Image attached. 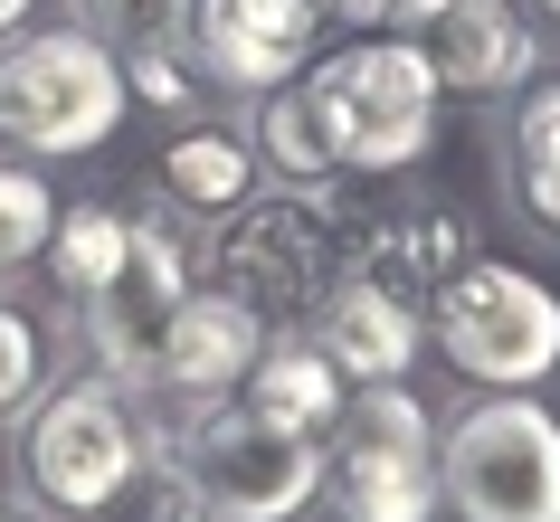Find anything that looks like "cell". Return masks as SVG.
Returning <instances> with one entry per match:
<instances>
[{"label": "cell", "mask_w": 560, "mask_h": 522, "mask_svg": "<svg viewBox=\"0 0 560 522\" xmlns=\"http://www.w3.org/2000/svg\"><path fill=\"white\" fill-rule=\"evenodd\" d=\"M67 20L115 58H172L200 30V0H67Z\"/></svg>", "instance_id": "ac0fdd59"}, {"label": "cell", "mask_w": 560, "mask_h": 522, "mask_svg": "<svg viewBox=\"0 0 560 522\" xmlns=\"http://www.w3.org/2000/svg\"><path fill=\"white\" fill-rule=\"evenodd\" d=\"M124 67V86H133V105H152V115H190L209 95V67L200 48H172V58H115Z\"/></svg>", "instance_id": "44dd1931"}, {"label": "cell", "mask_w": 560, "mask_h": 522, "mask_svg": "<svg viewBox=\"0 0 560 522\" xmlns=\"http://www.w3.org/2000/svg\"><path fill=\"white\" fill-rule=\"evenodd\" d=\"M247 190H257V143L237 124H180L162 143V200L180 219H229Z\"/></svg>", "instance_id": "5bb4252c"}, {"label": "cell", "mask_w": 560, "mask_h": 522, "mask_svg": "<svg viewBox=\"0 0 560 522\" xmlns=\"http://www.w3.org/2000/svg\"><path fill=\"white\" fill-rule=\"evenodd\" d=\"M304 115H314V143H324L332 181L352 172H409L418 152L438 143V67L418 38H389V30H361L352 48H332L295 77Z\"/></svg>", "instance_id": "6da1fadb"}, {"label": "cell", "mask_w": 560, "mask_h": 522, "mask_svg": "<svg viewBox=\"0 0 560 522\" xmlns=\"http://www.w3.org/2000/svg\"><path fill=\"white\" fill-rule=\"evenodd\" d=\"M438 485L456 522H560V418L532 390H475L438 418Z\"/></svg>", "instance_id": "5b68a950"}, {"label": "cell", "mask_w": 560, "mask_h": 522, "mask_svg": "<svg viewBox=\"0 0 560 522\" xmlns=\"http://www.w3.org/2000/svg\"><path fill=\"white\" fill-rule=\"evenodd\" d=\"M428 343L475 390H532L560 371V294L513 257H466L428 294Z\"/></svg>", "instance_id": "ba28073f"}, {"label": "cell", "mask_w": 560, "mask_h": 522, "mask_svg": "<svg viewBox=\"0 0 560 522\" xmlns=\"http://www.w3.org/2000/svg\"><path fill=\"white\" fill-rule=\"evenodd\" d=\"M38 390H48V333L0 294V418H30Z\"/></svg>", "instance_id": "ffe728a7"}, {"label": "cell", "mask_w": 560, "mask_h": 522, "mask_svg": "<svg viewBox=\"0 0 560 522\" xmlns=\"http://www.w3.org/2000/svg\"><path fill=\"white\" fill-rule=\"evenodd\" d=\"M324 503L332 522H438V418L409 380H371L342 399L324 437Z\"/></svg>", "instance_id": "8992f818"}, {"label": "cell", "mask_w": 560, "mask_h": 522, "mask_svg": "<svg viewBox=\"0 0 560 522\" xmlns=\"http://www.w3.org/2000/svg\"><path fill=\"white\" fill-rule=\"evenodd\" d=\"M0 522H48V513H20V503H0Z\"/></svg>", "instance_id": "cb8c5ba5"}, {"label": "cell", "mask_w": 560, "mask_h": 522, "mask_svg": "<svg viewBox=\"0 0 560 522\" xmlns=\"http://www.w3.org/2000/svg\"><path fill=\"white\" fill-rule=\"evenodd\" d=\"M324 20H352V30H389V0H324Z\"/></svg>", "instance_id": "7402d4cb"}, {"label": "cell", "mask_w": 560, "mask_h": 522, "mask_svg": "<svg viewBox=\"0 0 560 522\" xmlns=\"http://www.w3.org/2000/svg\"><path fill=\"white\" fill-rule=\"evenodd\" d=\"M304 333H314V351H324L352 390H371V380H409V361L428 351V304H409L399 286H381V276L342 266V276L314 294Z\"/></svg>", "instance_id": "8fae6325"}, {"label": "cell", "mask_w": 560, "mask_h": 522, "mask_svg": "<svg viewBox=\"0 0 560 522\" xmlns=\"http://www.w3.org/2000/svg\"><path fill=\"white\" fill-rule=\"evenodd\" d=\"M541 10H551V30H560V0H541Z\"/></svg>", "instance_id": "d4e9b609"}, {"label": "cell", "mask_w": 560, "mask_h": 522, "mask_svg": "<svg viewBox=\"0 0 560 522\" xmlns=\"http://www.w3.org/2000/svg\"><path fill=\"white\" fill-rule=\"evenodd\" d=\"M352 266L381 276V286H399L409 304H428V294L466 266V229H456L446 209H409V219H381V229L352 219Z\"/></svg>", "instance_id": "9a60e30c"}, {"label": "cell", "mask_w": 560, "mask_h": 522, "mask_svg": "<svg viewBox=\"0 0 560 522\" xmlns=\"http://www.w3.org/2000/svg\"><path fill=\"white\" fill-rule=\"evenodd\" d=\"M48 286L86 314V304H105V294L124 286V266H133V219L124 209H105V200H77V209H58V229H48Z\"/></svg>", "instance_id": "2e32d148"}, {"label": "cell", "mask_w": 560, "mask_h": 522, "mask_svg": "<svg viewBox=\"0 0 560 522\" xmlns=\"http://www.w3.org/2000/svg\"><path fill=\"white\" fill-rule=\"evenodd\" d=\"M237 399L257 408V418H276V428H295V437H314V446H324L332 418H342V399H352V380L314 351V333H285V323H276V333H266V351H257V371L237 380Z\"/></svg>", "instance_id": "4fadbf2b"}, {"label": "cell", "mask_w": 560, "mask_h": 522, "mask_svg": "<svg viewBox=\"0 0 560 522\" xmlns=\"http://www.w3.org/2000/svg\"><path fill=\"white\" fill-rule=\"evenodd\" d=\"M418 48L438 67V86L456 95H503L541 77V30L523 20V0H446L418 30Z\"/></svg>", "instance_id": "7c38bea8"}, {"label": "cell", "mask_w": 560, "mask_h": 522, "mask_svg": "<svg viewBox=\"0 0 560 522\" xmlns=\"http://www.w3.org/2000/svg\"><path fill=\"white\" fill-rule=\"evenodd\" d=\"M513 200H523L532 229L560 237V77H532L523 105H513Z\"/></svg>", "instance_id": "e0dca14e"}, {"label": "cell", "mask_w": 560, "mask_h": 522, "mask_svg": "<svg viewBox=\"0 0 560 522\" xmlns=\"http://www.w3.org/2000/svg\"><path fill=\"white\" fill-rule=\"evenodd\" d=\"M152 446L180 465V485L200 503V522H304L314 494H324V446L295 428L257 418L247 399H209V408H180V428Z\"/></svg>", "instance_id": "277c9868"}, {"label": "cell", "mask_w": 560, "mask_h": 522, "mask_svg": "<svg viewBox=\"0 0 560 522\" xmlns=\"http://www.w3.org/2000/svg\"><path fill=\"white\" fill-rule=\"evenodd\" d=\"M30 10H38V0H0V38H10V30H30Z\"/></svg>", "instance_id": "603a6c76"}, {"label": "cell", "mask_w": 560, "mask_h": 522, "mask_svg": "<svg viewBox=\"0 0 560 522\" xmlns=\"http://www.w3.org/2000/svg\"><path fill=\"white\" fill-rule=\"evenodd\" d=\"M314 30H324V0H200L190 48H200L209 86L257 105V95L295 86L314 67Z\"/></svg>", "instance_id": "30bf717a"}, {"label": "cell", "mask_w": 560, "mask_h": 522, "mask_svg": "<svg viewBox=\"0 0 560 522\" xmlns=\"http://www.w3.org/2000/svg\"><path fill=\"white\" fill-rule=\"evenodd\" d=\"M124 115H133V86L115 48H95L77 20L0 38V162H77L115 143Z\"/></svg>", "instance_id": "3957f363"}, {"label": "cell", "mask_w": 560, "mask_h": 522, "mask_svg": "<svg viewBox=\"0 0 560 522\" xmlns=\"http://www.w3.org/2000/svg\"><path fill=\"white\" fill-rule=\"evenodd\" d=\"M152 475V428L133 418V390L105 371H77L30 399L20 428V485L48 522H105Z\"/></svg>", "instance_id": "7a4b0ae2"}, {"label": "cell", "mask_w": 560, "mask_h": 522, "mask_svg": "<svg viewBox=\"0 0 560 522\" xmlns=\"http://www.w3.org/2000/svg\"><path fill=\"white\" fill-rule=\"evenodd\" d=\"M266 333H276V323H266L257 304H237V294H219V286H190L172 304V323H162V343H152L133 399H172V408L237 399V380L257 371Z\"/></svg>", "instance_id": "9c48e42d"}, {"label": "cell", "mask_w": 560, "mask_h": 522, "mask_svg": "<svg viewBox=\"0 0 560 522\" xmlns=\"http://www.w3.org/2000/svg\"><path fill=\"white\" fill-rule=\"evenodd\" d=\"M58 190L38 162H0V276H20V266L48 257V229H58Z\"/></svg>", "instance_id": "d6986e66"}, {"label": "cell", "mask_w": 560, "mask_h": 522, "mask_svg": "<svg viewBox=\"0 0 560 522\" xmlns=\"http://www.w3.org/2000/svg\"><path fill=\"white\" fill-rule=\"evenodd\" d=\"M342 190V181H332ZM332 190H247V200L229 209V219H209L200 237V266H209V286L237 294V304H257L266 323H285V314H314V294L332 286V237L352 229L342 219V200Z\"/></svg>", "instance_id": "52a82bcc"}]
</instances>
